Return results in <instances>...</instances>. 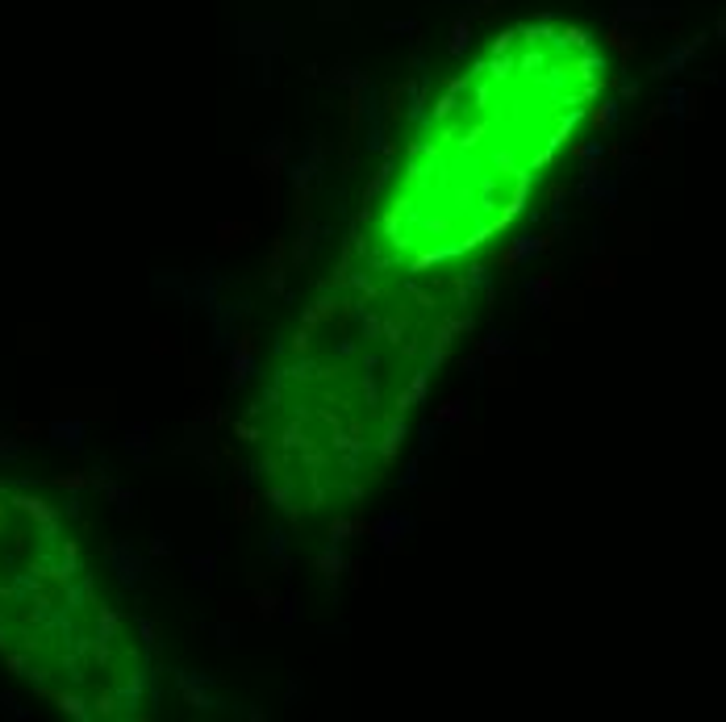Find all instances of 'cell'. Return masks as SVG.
<instances>
[{"label": "cell", "instance_id": "1", "mask_svg": "<svg viewBox=\"0 0 726 722\" xmlns=\"http://www.w3.org/2000/svg\"><path fill=\"white\" fill-rule=\"evenodd\" d=\"M606 79L576 25L530 21L484 46L430 104L355 234V272L430 280L497 238Z\"/></svg>", "mask_w": 726, "mask_h": 722}, {"label": "cell", "instance_id": "2", "mask_svg": "<svg viewBox=\"0 0 726 722\" xmlns=\"http://www.w3.org/2000/svg\"><path fill=\"white\" fill-rule=\"evenodd\" d=\"M455 305L430 280L342 272L246 405L242 443L271 505L292 518L355 510L393 468Z\"/></svg>", "mask_w": 726, "mask_h": 722}, {"label": "cell", "instance_id": "3", "mask_svg": "<svg viewBox=\"0 0 726 722\" xmlns=\"http://www.w3.org/2000/svg\"><path fill=\"white\" fill-rule=\"evenodd\" d=\"M0 656L75 719H138L159 698L155 643L92 560L75 518L0 480Z\"/></svg>", "mask_w": 726, "mask_h": 722}]
</instances>
